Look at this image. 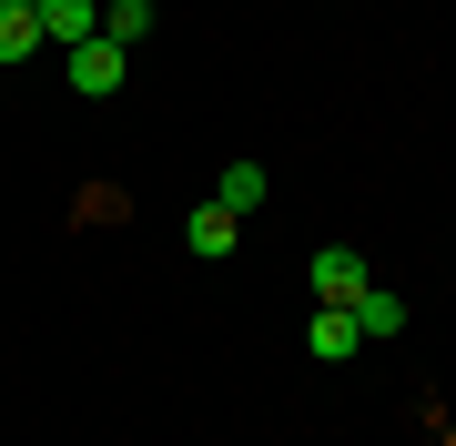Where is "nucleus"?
<instances>
[{
    "label": "nucleus",
    "instance_id": "obj_7",
    "mask_svg": "<svg viewBox=\"0 0 456 446\" xmlns=\"http://www.w3.org/2000/svg\"><path fill=\"white\" fill-rule=\"evenodd\" d=\"M41 51V20H31V0H0V61H31Z\"/></svg>",
    "mask_w": 456,
    "mask_h": 446
},
{
    "label": "nucleus",
    "instance_id": "obj_9",
    "mask_svg": "<svg viewBox=\"0 0 456 446\" xmlns=\"http://www.w3.org/2000/svg\"><path fill=\"white\" fill-rule=\"evenodd\" d=\"M213 203H224V214H254V203H264V173H254V163H224V182H213Z\"/></svg>",
    "mask_w": 456,
    "mask_h": 446
},
{
    "label": "nucleus",
    "instance_id": "obj_5",
    "mask_svg": "<svg viewBox=\"0 0 456 446\" xmlns=\"http://www.w3.org/2000/svg\"><path fill=\"white\" fill-rule=\"evenodd\" d=\"M233 233H244V214H224V203H193V214H183V244H193L203 264H213V254H233Z\"/></svg>",
    "mask_w": 456,
    "mask_h": 446
},
{
    "label": "nucleus",
    "instance_id": "obj_8",
    "mask_svg": "<svg viewBox=\"0 0 456 446\" xmlns=\"http://www.w3.org/2000/svg\"><path fill=\"white\" fill-rule=\"evenodd\" d=\"M142 31H152V0H102V41H122V51H132Z\"/></svg>",
    "mask_w": 456,
    "mask_h": 446
},
{
    "label": "nucleus",
    "instance_id": "obj_2",
    "mask_svg": "<svg viewBox=\"0 0 456 446\" xmlns=\"http://www.w3.org/2000/svg\"><path fill=\"white\" fill-rule=\"evenodd\" d=\"M365 284H375V274H365L355 244H325V254H314V304H355Z\"/></svg>",
    "mask_w": 456,
    "mask_h": 446
},
{
    "label": "nucleus",
    "instance_id": "obj_6",
    "mask_svg": "<svg viewBox=\"0 0 456 446\" xmlns=\"http://www.w3.org/2000/svg\"><path fill=\"white\" fill-rule=\"evenodd\" d=\"M345 314H355V335H365V345H375V335H406V295H386V284H365Z\"/></svg>",
    "mask_w": 456,
    "mask_h": 446
},
{
    "label": "nucleus",
    "instance_id": "obj_4",
    "mask_svg": "<svg viewBox=\"0 0 456 446\" xmlns=\"http://www.w3.org/2000/svg\"><path fill=\"white\" fill-rule=\"evenodd\" d=\"M305 345H314V365H345V355L365 345V335H355V314H345V304H314V325H305Z\"/></svg>",
    "mask_w": 456,
    "mask_h": 446
},
{
    "label": "nucleus",
    "instance_id": "obj_3",
    "mask_svg": "<svg viewBox=\"0 0 456 446\" xmlns=\"http://www.w3.org/2000/svg\"><path fill=\"white\" fill-rule=\"evenodd\" d=\"M122 71H132V51H122V41H82V51H71V92H82V101L122 92Z\"/></svg>",
    "mask_w": 456,
    "mask_h": 446
},
{
    "label": "nucleus",
    "instance_id": "obj_1",
    "mask_svg": "<svg viewBox=\"0 0 456 446\" xmlns=\"http://www.w3.org/2000/svg\"><path fill=\"white\" fill-rule=\"evenodd\" d=\"M31 20H41V41H61V51L102 41V0H31Z\"/></svg>",
    "mask_w": 456,
    "mask_h": 446
}]
</instances>
